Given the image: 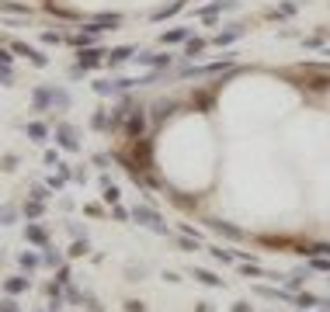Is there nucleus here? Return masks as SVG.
Here are the masks:
<instances>
[{"label": "nucleus", "mask_w": 330, "mask_h": 312, "mask_svg": "<svg viewBox=\"0 0 330 312\" xmlns=\"http://www.w3.org/2000/svg\"><path fill=\"white\" fill-rule=\"evenodd\" d=\"M295 302H299V305H302V309H310V305H316V295H299V298H295Z\"/></svg>", "instance_id": "f03ea898"}, {"label": "nucleus", "mask_w": 330, "mask_h": 312, "mask_svg": "<svg viewBox=\"0 0 330 312\" xmlns=\"http://www.w3.org/2000/svg\"><path fill=\"white\" fill-rule=\"evenodd\" d=\"M233 312H254V309L247 305V302H236V305H233Z\"/></svg>", "instance_id": "20e7f679"}, {"label": "nucleus", "mask_w": 330, "mask_h": 312, "mask_svg": "<svg viewBox=\"0 0 330 312\" xmlns=\"http://www.w3.org/2000/svg\"><path fill=\"white\" fill-rule=\"evenodd\" d=\"M195 277H198L202 285H212V288H219V285H223V277H215V274H209V271H195Z\"/></svg>", "instance_id": "f257e3e1"}, {"label": "nucleus", "mask_w": 330, "mask_h": 312, "mask_svg": "<svg viewBox=\"0 0 330 312\" xmlns=\"http://www.w3.org/2000/svg\"><path fill=\"white\" fill-rule=\"evenodd\" d=\"M202 49H205V42H202V39H195V42H188V52H191V56H195V52H202Z\"/></svg>", "instance_id": "7ed1b4c3"}]
</instances>
